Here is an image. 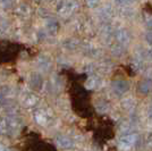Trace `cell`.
I'll return each mask as SVG.
<instances>
[{
    "label": "cell",
    "instance_id": "obj_1",
    "mask_svg": "<svg viewBox=\"0 0 152 151\" xmlns=\"http://www.w3.org/2000/svg\"><path fill=\"white\" fill-rule=\"evenodd\" d=\"M58 143L61 145V147H64V148H68V147H70V141L68 140V139L66 138H59V140H58Z\"/></svg>",
    "mask_w": 152,
    "mask_h": 151
},
{
    "label": "cell",
    "instance_id": "obj_2",
    "mask_svg": "<svg viewBox=\"0 0 152 151\" xmlns=\"http://www.w3.org/2000/svg\"><path fill=\"white\" fill-rule=\"evenodd\" d=\"M86 1V4H88V6L89 7H96L98 6V4H99V0H85Z\"/></svg>",
    "mask_w": 152,
    "mask_h": 151
},
{
    "label": "cell",
    "instance_id": "obj_3",
    "mask_svg": "<svg viewBox=\"0 0 152 151\" xmlns=\"http://www.w3.org/2000/svg\"><path fill=\"white\" fill-rule=\"evenodd\" d=\"M115 2L118 5H128V4H132L133 0H115Z\"/></svg>",
    "mask_w": 152,
    "mask_h": 151
},
{
    "label": "cell",
    "instance_id": "obj_4",
    "mask_svg": "<svg viewBox=\"0 0 152 151\" xmlns=\"http://www.w3.org/2000/svg\"><path fill=\"white\" fill-rule=\"evenodd\" d=\"M0 151H7V149L6 148H4L2 145H0Z\"/></svg>",
    "mask_w": 152,
    "mask_h": 151
},
{
    "label": "cell",
    "instance_id": "obj_5",
    "mask_svg": "<svg viewBox=\"0 0 152 151\" xmlns=\"http://www.w3.org/2000/svg\"><path fill=\"white\" fill-rule=\"evenodd\" d=\"M1 1H8V0H1Z\"/></svg>",
    "mask_w": 152,
    "mask_h": 151
}]
</instances>
